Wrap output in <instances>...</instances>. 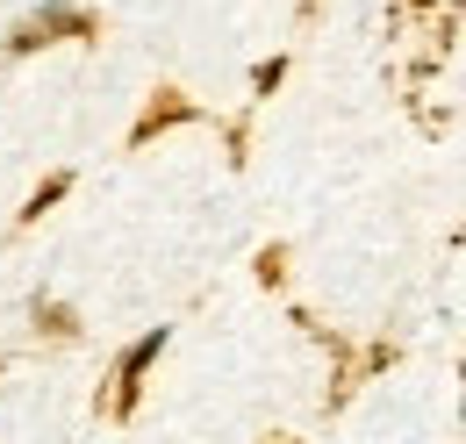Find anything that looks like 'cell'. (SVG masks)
Wrapping results in <instances>:
<instances>
[{
  "mask_svg": "<svg viewBox=\"0 0 466 444\" xmlns=\"http://www.w3.org/2000/svg\"><path fill=\"white\" fill-rule=\"evenodd\" d=\"M166 344H173V330L158 323V330H144V337H137V344H129V351L116 358V416H129V409H137V394H144V373L158 366V351H166Z\"/></svg>",
  "mask_w": 466,
  "mask_h": 444,
  "instance_id": "obj_1",
  "label": "cell"
},
{
  "mask_svg": "<svg viewBox=\"0 0 466 444\" xmlns=\"http://www.w3.org/2000/svg\"><path fill=\"white\" fill-rule=\"evenodd\" d=\"M58 36H94V15H86V7H44V15L15 22L7 51H44V44H58Z\"/></svg>",
  "mask_w": 466,
  "mask_h": 444,
  "instance_id": "obj_2",
  "label": "cell"
},
{
  "mask_svg": "<svg viewBox=\"0 0 466 444\" xmlns=\"http://www.w3.org/2000/svg\"><path fill=\"white\" fill-rule=\"evenodd\" d=\"M65 187H72V179H65V172H58V179H44V187H36V194H29V208H22V222L51 216V208H58V201H65Z\"/></svg>",
  "mask_w": 466,
  "mask_h": 444,
  "instance_id": "obj_3",
  "label": "cell"
},
{
  "mask_svg": "<svg viewBox=\"0 0 466 444\" xmlns=\"http://www.w3.org/2000/svg\"><path fill=\"white\" fill-rule=\"evenodd\" d=\"M179 115H187V101H158V108H151L144 122H137V144H144V136H151L158 122H179Z\"/></svg>",
  "mask_w": 466,
  "mask_h": 444,
  "instance_id": "obj_4",
  "label": "cell"
},
{
  "mask_svg": "<svg viewBox=\"0 0 466 444\" xmlns=\"http://www.w3.org/2000/svg\"><path fill=\"white\" fill-rule=\"evenodd\" d=\"M280 79H288V57H266V65H258V72H251V86H258V94H273V86H280Z\"/></svg>",
  "mask_w": 466,
  "mask_h": 444,
  "instance_id": "obj_5",
  "label": "cell"
},
{
  "mask_svg": "<svg viewBox=\"0 0 466 444\" xmlns=\"http://www.w3.org/2000/svg\"><path fill=\"white\" fill-rule=\"evenodd\" d=\"M36 316H44V330H72V308H58V301H36Z\"/></svg>",
  "mask_w": 466,
  "mask_h": 444,
  "instance_id": "obj_6",
  "label": "cell"
},
{
  "mask_svg": "<svg viewBox=\"0 0 466 444\" xmlns=\"http://www.w3.org/2000/svg\"><path fill=\"white\" fill-rule=\"evenodd\" d=\"M460 380H466V373H460ZM460 416H466V388H460Z\"/></svg>",
  "mask_w": 466,
  "mask_h": 444,
  "instance_id": "obj_7",
  "label": "cell"
}]
</instances>
